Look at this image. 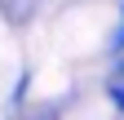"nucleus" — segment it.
Returning a JSON list of instances; mask_svg holds the SVG:
<instances>
[{
	"label": "nucleus",
	"instance_id": "1",
	"mask_svg": "<svg viewBox=\"0 0 124 120\" xmlns=\"http://www.w3.org/2000/svg\"><path fill=\"white\" fill-rule=\"evenodd\" d=\"M106 98H111V107L124 116V76H111V80H106Z\"/></svg>",
	"mask_w": 124,
	"mask_h": 120
},
{
	"label": "nucleus",
	"instance_id": "2",
	"mask_svg": "<svg viewBox=\"0 0 124 120\" xmlns=\"http://www.w3.org/2000/svg\"><path fill=\"white\" fill-rule=\"evenodd\" d=\"M106 53H120L124 58V18H120V27L111 31V40H106Z\"/></svg>",
	"mask_w": 124,
	"mask_h": 120
},
{
	"label": "nucleus",
	"instance_id": "3",
	"mask_svg": "<svg viewBox=\"0 0 124 120\" xmlns=\"http://www.w3.org/2000/svg\"><path fill=\"white\" fill-rule=\"evenodd\" d=\"M115 76H124V58H120V67H115Z\"/></svg>",
	"mask_w": 124,
	"mask_h": 120
},
{
	"label": "nucleus",
	"instance_id": "4",
	"mask_svg": "<svg viewBox=\"0 0 124 120\" xmlns=\"http://www.w3.org/2000/svg\"><path fill=\"white\" fill-rule=\"evenodd\" d=\"M120 5H124V0H120Z\"/></svg>",
	"mask_w": 124,
	"mask_h": 120
},
{
	"label": "nucleus",
	"instance_id": "5",
	"mask_svg": "<svg viewBox=\"0 0 124 120\" xmlns=\"http://www.w3.org/2000/svg\"><path fill=\"white\" fill-rule=\"evenodd\" d=\"M120 13H124V9H120Z\"/></svg>",
	"mask_w": 124,
	"mask_h": 120
}]
</instances>
